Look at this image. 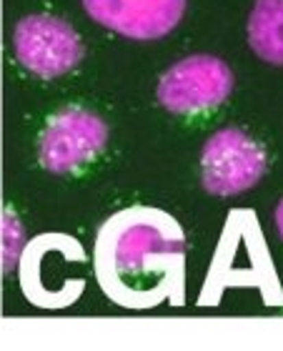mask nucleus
Here are the masks:
<instances>
[{
    "instance_id": "4",
    "label": "nucleus",
    "mask_w": 283,
    "mask_h": 351,
    "mask_svg": "<svg viewBox=\"0 0 283 351\" xmlns=\"http://www.w3.org/2000/svg\"><path fill=\"white\" fill-rule=\"evenodd\" d=\"M266 173V151L241 128H221L201 151V181L213 196L254 189Z\"/></svg>"
},
{
    "instance_id": "1",
    "label": "nucleus",
    "mask_w": 283,
    "mask_h": 351,
    "mask_svg": "<svg viewBox=\"0 0 283 351\" xmlns=\"http://www.w3.org/2000/svg\"><path fill=\"white\" fill-rule=\"evenodd\" d=\"M186 234L171 213L131 206L95 236V276L116 304L156 306L183 296Z\"/></svg>"
},
{
    "instance_id": "8",
    "label": "nucleus",
    "mask_w": 283,
    "mask_h": 351,
    "mask_svg": "<svg viewBox=\"0 0 283 351\" xmlns=\"http://www.w3.org/2000/svg\"><path fill=\"white\" fill-rule=\"evenodd\" d=\"M0 236H3V243H0V254H3V271L10 274V271L18 266L23 256V249H25V231H23L21 221L13 211L3 213V226H0Z\"/></svg>"
},
{
    "instance_id": "3",
    "label": "nucleus",
    "mask_w": 283,
    "mask_h": 351,
    "mask_svg": "<svg viewBox=\"0 0 283 351\" xmlns=\"http://www.w3.org/2000/svg\"><path fill=\"white\" fill-rule=\"evenodd\" d=\"M233 90V73L216 56H188L158 81L160 106L175 116H198L218 108Z\"/></svg>"
},
{
    "instance_id": "2",
    "label": "nucleus",
    "mask_w": 283,
    "mask_h": 351,
    "mask_svg": "<svg viewBox=\"0 0 283 351\" xmlns=\"http://www.w3.org/2000/svg\"><path fill=\"white\" fill-rule=\"evenodd\" d=\"M106 143H108L106 121L93 110L71 106L48 118L38 143V158L45 171L66 176L98 158Z\"/></svg>"
},
{
    "instance_id": "5",
    "label": "nucleus",
    "mask_w": 283,
    "mask_h": 351,
    "mask_svg": "<svg viewBox=\"0 0 283 351\" xmlns=\"http://www.w3.org/2000/svg\"><path fill=\"white\" fill-rule=\"evenodd\" d=\"M15 58L40 78H60L83 60L80 36L60 18L28 15L13 30Z\"/></svg>"
},
{
    "instance_id": "6",
    "label": "nucleus",
    "mask_w": 283,
    "mask_h": 351,
    "mask_svg": "<svg viewBox=\"0 0 283 351\" xmlns=\"http://www.w3.org/2000/svg\"><path fill=\"white\" fill-rule=\"evenodd\" d=\"M95 23L133 40L168 36L183 21L186 0H83Z\"/></svg>"
},
{
    "instance_id": "7",
    "label": "nucleus",
    "mask_w": 283,
    "mask_h": 351,
    "mask_svg": "<svg viewBox=\"0 0 283 351\" xmlns=\"http://www.w3.org/2000/svg\"><path fill=\"white\" fill-rule=\"evenodd\" d=\"M248 43L261 60L283 66V0H256L248 18Z\"/></svg>"
},
{
    "instance_id": "9",
    "label": "nucleus",
    "mask_w": 283,
    "mask_h": 351,
    "mask_svg": "<svg viewBox=\"0 0 283 351\" xmlns=\"http://www.w3.org/2000/svg\"><path fill=\"white\" fill-rule=\"evenodd\" d=\"M276 226H278V234L283 236V204L276 208Z\"/></svg>"
}]
</instances>
